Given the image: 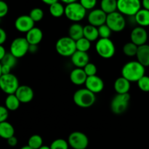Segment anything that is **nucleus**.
<instances>
[{"instance_id": "24", "label": "nucleus", "mask_w": 149, "mask_h": 149, "mask_svg": "<svg viewBox=\"0 0 149 149\" xmlns=\"http://www.w3.org/2000/svg\"><path fill=\"white\" fill-rule=\"evenodd\" d=\"M84 37L90 42L97 41L100 38L98 29L93 25H86L84 26Z\"/></svg>"}, {"instance_id": "4", "label": "nucleus", "mask_w": 149, "mask_h": 149, "mask_svg": "<svg viewBox=\"0 0 149 149\" xmlns=\"http://www.w3.org/2000/svg\"><path fill=\"white\" fill-rule=\"evenodd\" d=\"M95 51L101 58L109 59L116 53V47L110 38H99L96 41Z\"/></svg>"}, {"instance_id": "37", "label": "nucleus", "mask_w": 149, "mask_h": 149, "mask_svg": "<svg viewBox=\"0 0 149 149\" xmlns=\"http://www.w3.org/2000/svg\"><path fill=\"white\" fill-rule=\"evenodd\" d=\"M84 71L85 72L86 74L87 75V77H90V76H93L96 75L97 72V68L96 67V65L93 63L89 62L85 67L83 68Z\"/></svg>"}, {"instance_id": "1", "label": "nucleus", "mask_w": 149, "mask_h": 149, "mask_svg": "<svg viewBox=\"0 0 149 149\" xmlns=\"http://www.w3.org/2000/svg\"><path fill=\"white\" fill-rule=\"evenodd\" d=\"M146 74V67L138 61H130L122 68V76L130 83L138 82Z\"/></svg>"}, {"instance_id": "16", "label": "nucleus", "mask_w": 149, "mask_h": 149, "mask_svg": "<svg viewBox=\"0 0 149 149\" xmlns=\"http://www.w3.org/2000/svg\"><path fill=\"white\" fill-rule=\"evenodd\" d=\"M15 95L21 103H29L33 99L34 92L29 86L21 85L16 91Z\"/></svg>"}, {"instance_id": "30", "label": "nucleus", "mask_w": 149, "mask_h": 149, "mask_svg": "<svg viewBox=\"0 0 149 149\" xmlns=\"http://www.w3.org/2000/svg\"><path fill=\"white\" fill-rule=\"evenodd\" d=\"M28 145L33 149H39L43 145V139L39 134H33L29 138Z\"/></svg>"}, {"instance_id": "42", "label": "nucleus", "mask_w": 149, "mask_h": 149, "mask_svg": "<svg viewBox=\"0 0 149 149\" xmlns=\"http://www.w3.org/2000/svg\"><path fill=\"white\" fill-rule=\"evenodd\" d=\"M7 143H8L10 147H15L17 145V143H18V140H17V137L15 136H13V137H10L9 139H7Z\"/></svg>"}, {"instance_id": "22", "label": "nucleus", "mask_w": 149, "mask_h": 149, "mask_svg": "<svg viewBox=\"0 0 149 149\" xmlns=\"http://www.w3.org/2000/svg\"><path fill=\"white\" fill-rule=\"evenodd\" d=\"M68 37L77 41L84 37V26L79 23H74L68 28Z\"/></svg>"}, {"instance_id": "8", "label": "nucleus", "mask_w": 149, "mask_h": 149, "mask_svg": "<svg viewBox=\"0 0 149 149\" xmlns=\"http://www.w3.org/2000/svg\"><path fill=\"white\" fill-rule=\"evenodd\" d=\"M20 86L18 78L13 73L0 76V87L6 94H13Z\"/></svg>"}, {"instance_id": "12", "label": "nucleus", "mask_w": 149, "mask_h": 149, "mask_svg": "<svg viewBox=\"0 0 149 149\" xmlns=\"http://www.w3.org/2000/svg\"><path fill=\"white\" fill-rule=\"evenodd\" d=\"M14 25L16 30L26 34L34 27L35 22L32 20L29 15H22L15 19Z\"/></svg>"}, {"instance_id": "20", "label": "nucleus", "mask_w": 149, "mask_h": 149, "mask_svg": "<svg viewBox=\"0 0 149 149\" xmlns=\"http://www.w3.org/2000/svg\"><path fill=\"white\" fill-rule=\"evenodd\" d=\"M26 39L30 45H39L43 39V32L41 29L33 27L26 34Z\"/></svg>"}, {"instance_id": "3", "label": "nucleus", "mask_w": 149, "mask_h": 149, "mask_svg": "<svg viewBox=\"0 0 149 149\" xmlns=\"http://www.w3.org/2000/svg\"><path fill=\"white\" fill-rule=\"evenodd\" d=\"M87 10L80 4L79 1L65 4L64 15L71 21L79 23L87 15Z\"/></svg>"}, {"instance_id": "25", "label": "nucleus", "mask_w": 149, "mask_h": 149, "mask_svg": "<svg viewBox=\"0 0 149 149\" xmlns=\"http://www.w3.org/2000/svg\"><path fill=\"white\" fill-rule=\"evenodd\" d=\"M15 135V129L10 123L7 121L0 122V136L3 139L7 140Z\"/></svg>"}, {"instance_id": "35", "label": "nucleus", "mask_w": 149, "mask_h": 149, "mask_svg": "<svg viewBox=\"0 0 149 149\" xmlns=\"http://www.w3.org/2000/svg\"><path fill=\"white\" fill-rule=\"evenodd\" d=\"M140 90L143 92H149V76L144 75L137 82Z\"/></svg>"}, {"instance_id": "45", "label": "nucleus", "mask_w": 149, "mask_h": 149, "mask_svg": "<svg viewBox=\"0 0 149 149\" xmlns=\"http://www.w3.org/2000/svg\"><path fill=\"white\" fill-rule=\"evenodd\" d=\"M6 54H7L6 49L4 48V47L3 46V45H0V59H1Z\"/></svg>"}, {"instance_id": "14", "label": "nucleus", "mask_w": 149, "mask_h": 149, "mask_svg": "<svg viewBox=\"0 0 149 149\" xmlns=\"http://www.w3.org/2000/svg\"><path fill=\"white\" fill-rule=\"evenodd\" d=\"M148 37V35L146 29L142 26H136L130 33V41L138 46L146 44Z\"/></svg>"}, {"instance_id": "48", "label": "nucleus", "mask_w": 149, "mask_h": 149, "mask_svg": "<svg viewBox=\"0 0 149 149\" xmlns=\"http://www.w3.org/2000/svg\"><path fill=\"white\" fill-rule=\"evenodd\" d=\"M62 3H64L65 4H70V3L76 2V1H78V0H60Z\"/></svg>"}, {"instance_id": "13", "label": "nucleus", "mask_w": 149, "mask_h": 149, "mask_svg": "<svg viewBox=\"0 0 149 149\" xmlns=\"http://www.w3.org/2000/svg\"><path fill=\"white\" fill-rule=\"evenodd\" d=\"M106 18H107V14L100 8L93 9L90 10V13L87 15V20L89 24L93 26L99 27L101 25L106 23Z\"/></svg>"}, {"instance_id": "33", "label": "nucleus", "mask_w": 149, "mask_h": 149, "mask_svg": "<svg viewBox=\"0 0 149 149\" xmlns=\"http://www.w3.org/2000/svg\"><path fill=\"white\" fill-rule=\"evenodd\" d=\"M17 58L11 53H7V54L1 59H0V61H1V64H6V65L10 66L11 68H13L17 64Z\"/></svg>"}, {"instance_id": "6", "label": "nucleus", "mask_w": 149, "mask_h": 149, "mask_svg": "<svg viewBox=\"0 0 149 149\" xmlns=\"http://www.w3.org/2000/svg\"><path fill=\"white\" fill-rule=\"evenodd\" d=\"M141 0H117V11L126 16H134L142 8Z\"/></svg>"}, {"instance_id": "32", "label": "nucleus", "mask_w": 149, "mask_h": 149, "mask_svg": "<svg viewBox=\"0 0 149 149\" xmlns=\"http://www.w3.org/2000/svg\"><path fill=\"white\" fill-rule=\"evenodd\" d=\"M51 149H68L69 144L68 140L62 138H58L53 140L50 144Z\"/></svg>"}, {"instance_id": "7", "label": "nucleus", "mask_w": 149, "mask_h": 149, "mask_svg": "<svg viewBox=\"0 0 149 149\" xmlns=\"http://www.w3.org/2000/svg\"><path fill=\"white\" fill-rule=\"evenodd\" d=\"M130 101V95L128 93H116L111 102V110L116 115L124 113L127 110Z\"/></svg>"}, {"instance_id": "47", "label": "nucleus", "mask_w": 149, "mask_h": 149, "mask_svg": "<svg viewBox=\"0 0 149 149\" xmlns=\"http://www.w3.org/2000/svg\"><path fill=\"white\" fill-rule=\"evenodd\" d=\"M44 4H47V5H51V4H54V3L57 2V1H59L60 0H41Z\"/></svg>"}, {"instance_id": "23", "label": "nucleus", "mask_w": 149, "mask_h": 149, "mask_svg": "<svg viewBox=\"0 0 149 149\" xmlns=\"http://www.w3.org/2000/svg\"><path fill=\"white\" fill-rule=\"evenodd\" d=\"M134 19L138 26L144 28L149 26V10L142 7L134 16Z\"/></svg>"}, {"instance_id": "11", "label": "nucleus", "mask_w": 149, "mask_h": 149, "mask_svg": "<svg viewBox=\"0 0 149 149\" xmlns=\"http://www.w3.org/2000/svg\"><path fill=\"white\" fill-rule=\"evenodd\" d=\"M69 146L73 149H87L89 145V138L84 132L75 131L68 137Z\"/></svg>"}, {"instance_id": "9", "label": "nucleus", "mask_w": 149, "mask_h": 149, "mask_svg": "<svg viewBox=\"0 0 149 149\" xmlns=\"http://www.w3.org/2000/svg\"><path fill=\"white\" fill-rule=\"evenodd\" d=\"M29 45L30 44L29 43L26 37H19L13 39L10 44V53H11L18 59L25 56L29 52Z\"/></svg>"}, {"instance_id": "17", "label": "nucleus", "mask_w": 149, "mask_h": 149, "mask_svg": "<svg viewBox=\"0 0 149 149\" xmlns=\"http://www.w3.org/2000/svg\"><path fill=\"white\" fill-rule=\"evenodd\" d=\"M71 63L77 68H84L90 62V56L87 52L77 51L71 56Z\"/></svg>"}, {"instance_id": "50", "label": "nucleus", "mask_w": 149, "mask_h": 149, "mask_svg": "<svg viewBox=\"0 0 149 149\" xmlns=\"http://www.w3.org/2000/svg\"><path fill=\"white\" fill-rule=\"evenodd\" d=\"M20 149H33V148H31L30 146H29V145H27L23 146V147L20 148Z\"/></svg>"}, {"instance_id": "46", "label": "nucleus", "mask_w": 149, "mask_h": 149, "mask_svg": "<svg viewBox=\"0 0 149 149\" xmlns=\"http://www.w3.org/2000/svg\"><path fill=\"white\" fill-rule=\"evenodd\" d=\"M143 8L149 10V0H141Z\"/></svg>"}, {"instance_id": "49", "label": "nucleus", "mask_w": 149, "mask_h": 149, "mask_svg": "<svg viewBox=\"0 0 149 149\" xmlns=\"http://www.w3.org/2000/svg\"><path fill=\"white\" fill-rule=\"evenodd\" d=\"M39 149H51V148H50V146H47V145H42V147L40 148Z\"/></svg>"}, {"instance_id": "31", "label": "nucleus", "mask_w": 149, "mask_h": 149, "mask_svg": "<svg viewBox=\"0 0 149 149\" xmlns=\"http://www.w3.org/2000/svg\"><path fill=\"white\" fill-rule=\"evenodd\" d=\"M76 45H77V51L87 52L91 48V42L83 37L76 41Z\"/></svg>"}, {"instance_id": "19", "label": "nucleus", "mask_w": 149, "mask_h": 149, "mask_svg": "<svg viewBox=\"0 0 149 149\" xmlns=\"http://www.w3.org/2000/svg\"><path fill=\"white\" fill-rule=\"evenodd\" d=\"M130 83H131L127 79L124 77L123 76H121V77L116 79V80L114 81L113 89H114L116 93H121V94L128 93L130 90Z\"/></svg>"}, {"instance_id": "51", "label": "nucleus", "mask_w": 149, "mask_h": 149, "mask_svg": "<svg viewBox=\"0 0 149 149\" xmlns=\"http://www.w3.org/2000/svg\"><path fill=\"white\" fill-rule=\"evenodd\" d=\"M0 1H4V0H0Z\"/></svg>"}, {"instance_id": "26", "label": "nucleus", "mask_w": 149, "mask_h": 149, "mask_svg": "<svg viewBox=\"0 0 149 149\" xmlns=\"http://www.w3.org/2000/svg\"><path fill=\"white\" fill-rule=\"evenodd\" d=\"M20 101L15 95V93L13 94H8L6 97L4 104L5 107L10 111H15L19 108L20 105Z\"/></svg>"}, {"instance_id": "2", "label": "nucleus", "mask_w": 149, "mask_h": 149, "mask_svg": "<svg viewBox=\"0 0 149 149\" xmlns=\"http://www.w3.org/2000/svg\"><path fill=\"white\" fill-rule=\"evenodd\" d=\"M73 100L74 104L79 108H90L96 101L95 93H93L86 88L78 89L73 95Z\"/></svg>"}, {"instance_id": "34", "label": "nucleus", "mask_w": 149, "mask_h": 149, "mask_svg": "<svg viewBox=\"0 0 149 149\" xmlns=\"http://www.w3.org/2000/svg\"><path fill=\"white\" fill-rule=\"evenodd\" d=\"M29 16L31 18L32 20L35 23L36 22H39L43 19L44 11L42 9L39 8V7H34L29 13Z\"/></svg>"}, {"instance_id": "39", "label": "nucleus", "mask_w": 149, "mask_h": 149, "mask_svg": "<svg viewBox=\"0 0 149 149\" xmlns=\"http://www.w3.org/2000/svg\"><path fill=\"white\" fill-rule=\"evenodd\" d=\"M9 12L8 4L5 1H0V18L5 17Z\"/></svg>"}, {"instance_id": "38", "label": "nucleus", "mask_w": 149, "mask_h": 149, "mask_svg": "<svg viewBox=\"0 0 149 149\" xmlns=\"http://www.w3.org/2000/svg\"><path fill=\"white\" fill-rule=\"evenodd\" d=\"M80 4L87 10H92L97 5V0H79Z\"/></svg>"}, {"instance_id": "15", "label": "nucleus", "mask_w": 149, "mask_h": 149, "mask_svg": "<svg viewBox=\"0 0 149 149\" xmlns=\"http://www.w3.org/2000/svg\"><path fill=\"white\" fill-rule=\"evenodd\" d=\"M84 85H85L86 89H87L95 94L100 93L104 89L105 86L103 79L97 76V74L87 77Z\"/></svg>"}, {"instance_id": "40", "label": "nucleus", "mask_w": 149, "mask_h": 149, "mask_svg": "<svg viewBox=\"0 0 149 149\" xmlns=\"http://www.w3.org/2000/svg\"><path fill=\"white\" fill-rule=\"evenodd\" d=\"M9 110L5 106L0 107V122H4L9 117Z\"/></svg>"}, {"instance_id": "10", "label": "nucleus", "mask_w": 149, "mask_h": 149, "mask_svg": "<svg viewBox=\"0 0 149 149\" xmlns=\"http://www.w3.org/2000/svg\"><path fill=\"white\" fill-rule=\"evenodd\" d=\"M106 23L112 32H120L123 31L126 26V19L124 15L119 11H116L107 15Z\"/></svg>"}, {"instance_id": "27", "label": "nucleus", "mask_w": 149, "mask_h": 149, "mask_svg": "<svg viewBox=\"0 0 149 149\" xmlns=\"http://www.w3.org/2000/svg\"><path fill=\"white\" fill-rule=\"evenodd\" d=\"M49 12L54 18H61L65 15V6L62 2L57 1L49 6Z\"/></svg>"}, {"instance_id": "29", "label": "nucleus", "mask_w": 149, "mask_h": 149, "mask_svg": "<svg viewBox=\"0 0 149 149\" xmlns=\"http://www.w3.org/2000/svg\"><path fill=\"white\" fill-rule=\"evenodd\" d=\"M138 46L134 44L133 42H127L124 45L122 51L124 54L128 57H134L136 56L137 52H138Z\"/></svg>"}, {"instance_id": "28", "label": "nucleus", "mask_w": 149, "mask_h": 149, "mask_svg": "<svg viewBox=\"0 0 149 149\" xmlns=\"http://www.w3.org/2000/svg\"><path fill=\"white\" fill-rule=\"evenodd\" d=\"M100 6L106 14H110L117 11V0H101Z\"/></svg>"}, {"instance_id": "44", "label": "nucleus", "mask_w": 149, "mask_h": 149, "mask_svg": "<svg viewBox=\"0 0 149 149\" xmlns=\"http://www.w3.org/2000/svg\"><path fill=\"white\" fill-rule=\"evenodd\" d=\"M38 51V45H29V52L31 53H35Z\"/></svg>"}, {"instance_id": "18", "label": "nucleus", "mask_w": 149, "mask_h": 149, "mask_svg": "<svg viewBox=\"0 0 149 149\" xmlns=\"http://www.w3.org/2000/svg\"><path fill=\"white\" fill-rule=\"evenodd\" d=\"M87 75L82 68H77L72 70L70 73V80L71 83L77 86H81L85 83Z\"/></svg>"}, {"instance_id": "21", "label": "nucleus", "mask_w": 149, "mask_h": 149, "mask_svg": "<svg viewBox=\"0 0 149 149\" xmlns=\"http://www.w3.org/2000/svg\"><path fill=\"white\" fill-rule=\"evenodd\" d=\"M136 58L137 61H139L144 67H149V45L145 44L138 46Z\"/></svg>"}, {"instance_id": "36", "label": "nucleus", "mask_w": 149, "mask_h": 149, "mask_svg": "<svg viewBox=\"0 0 149 149\" xmlns=\"http://www.w3.org/2000/svg\"><path fill=\"white\" fill-rule=\"evenodd\" d=\"M97 29H98L100 38H110L112 32H113L106 23L101 25L99 27H97Z\"/></svg>"}, {"instance_id": "43", "label": "nucleus", "mask_w": 149, "mask_h": 149, "mask_svg": "<svg viewBox=\"0 0 149 149\" xmlns=\"http://www.w3.org/2000/svg\"><path fill=\"white\" fill-rule=\"evenodd\" d=\"M7 33L2 28H1L0 29V45H3L5 42L7 40Z\"/></svg>"}, {"instance_id": "41", "label": "nucleus", "mask_w": 149, "mask_h": 149, "mask_svg": "<svg viewBox=\"0 0 149 149\" xmlns=\"http://www.w3.org/2000/svg\"><path fill=\"white\" fill-rule=\"evenodd\" d=\"M11 70L12 68L10 66L0 64V74H1V75L10 74V73H11Z\"/></svg>"}, {"instance_id": "5", "label": "nucleus", "mask_w": 149, "mask_h": 149, "mask_svg": "<svg viewBox=\"0 0 149 149\" xmlns=\"http://www.w3.org/2000/svg\"><path fill=\"white\" fill-rule=\"evenodd\" d=\"M55 50L61 56L71 57L77 51L76 41L68 36L59 38L55 43Z\"/></svg>"}]
</instances>
